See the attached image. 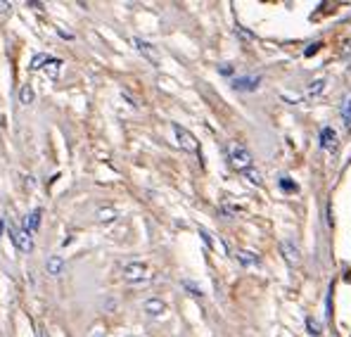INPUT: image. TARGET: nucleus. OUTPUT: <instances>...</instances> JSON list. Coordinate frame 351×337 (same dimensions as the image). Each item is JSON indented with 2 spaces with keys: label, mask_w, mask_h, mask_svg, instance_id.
<instances>
[{
  "label": "nucleus",
  "mask_w": 351,
  "mask_h": 337,
  "mask_svg": "<svg viewBox=\"0 0 351 337\" xmlns=\"http://www.w3.org/2000/svg\"><path fill=\"white\" fill-rule=\"evenodd\" d=\"M335 140H337V133L330 128V126H325V128L320 131V148H323V150H332V148H335Z\"/></svg>",
  "instance_id": "obj_8"
},
{
  "label": "nucleus",
  "mask_w": 351,
  "mask_h": 337,
  "mask_svg": "<svg viewBox=\"0 0 351 337\" xmlns=\"http://www.w3.org/2000/svg\"><path fill=\"white\" fill-rule=\"evenodd\" d=\"M244 176H247V180H249V183H254V185H261V173H259V171H254V169H247V171H244Z\"/></svg>",
  "instance_id": "obj_19"
},
{
  "label": "nucleus",
  "mask_w": 351,
  "mask_h": 337,
  "mask_svg": "<svg viewBox=\"0 0 351 337\" xmlns=\"http://www.w3.org/2000/svg\"><path fill=\"white\" fill-rule=\"evenodd\" d=\"M19 100H22L24 105H31V102H33V90H31V86H22V90H19Z\"/></svg>",
  "instance_id": "obj_17"
},
{
  "label": "nucleus",
  "mask_w": 351,
  "mask_h": 337,
  "mask_svg": "<svg viewBox=\"0 0 351 337\" xmlns=\"http://www.w3.org/2000/svg\"><path fill=\"white\" fill-rule=\"evenodd\" d=\"M142 309L147 311V316H162L166 306H164V302H162V299H147V302L142 304Z\"/></svg>",
  "instance_id": "obj_9"
},
{
  "label": "nucleus",
  "mask_w": 351,
  "mask_h": 337,
  "mask_svg": "<svg viewBox=\"0 0 351 337\" xmlns=\"http://www.w3.org/2000/svg\"><path fill=\"white\" fill-rule=\"evenodd\" d=\"M320 45H323V43H311V45H309V47H306V50H304V55H306V57L316 55V53H318V50H320Z\"/></svg>",
  "instance_id": "obj_22"
},
{
  "label": "nucleus",
  "mask_w": 351,
  "mask_h": 337,
  "mask_svg": "<svg viewBox=\"0 0 351 337\" xmlns=\"http://www.w3.org/2000/svg\"><path fill=\"white\" fill-rule=\"evenodd\" d=\"M62 271H64V259L62 257H57V254H55V257L47 259V273H50V275H60Z\"/></svg>",
  "instance_id": "obj_10"
},
{
  "label": "nucleus",
  "mask_w": 351,
  "mask_h": 337,
  "mask_svg": "<svg viewBox=\"0 0 351 337\" xmlns=\"http://www.w3.org/2000/svg\"><path fill=\"white\" fill-rule=\"evenodd\" d=\"M259 76H237L233 79V88L235 90H257L259 88Z\"/></svg>",
  "instance_id": "obj_5"
},
{
  "label": "nucleus",
  "mask_w": 351,
  "mask_h": 337,
  "mask_svg": "<svg viewBox=\"0 0 351 337\" xmlns=\"http://www.w3.org/2000/svg\"><path fill=\"white\" fill-rule=\"evenodd\" d=\"M133 43H135V47H138V50H140L142 55L147 57V60H149L152 64L159 62V57H157V50H155L152 45H149L147 40H142V38H133Z\"/></svg>",
  "instance_id": "obj_6"
},
{
  "label": "nucleus",
  "mask_w": 351,
  "mask_h": 337,
  "mask_svg": "<svg viewBox=\"0 0 351 337\" xmlns=\"http://www.w3.org/2000/svg\"><path fill=\"white\" fill-rule=\"evenodd\" d=\"M173 133H176L178 145L183 150H187V152H197V140H195V135L190 133V131H185V128L178 126V124H173Z\"/></svg>",
  "instance_id": "obj_3"
},
{
  "label": "nucleus",
  "mask_w": 351,
  "mask_h": 337,
  "mask_svg": "<svg viewBox=\"0 0 351 337\" xmlns=\"http://www.w3.org/2000/svg\"><path fill=\"white\" fill-rule=\"evenodd\" d=\"M47 62H50V57L40 53V55H36V57L31 60V69H45V64H47Z\"/></svg>",
  "instance_id": "obj_16"
},
{
  "label": "nucleus",
  "mask_w": 351,
  "mask_h": 337,
  "mask_svg": "<svg viewBox=\"0 0 351 337\" xmlns=\"http://www.w3.org/2000/svg\"><path fill=\"white\" fill-rule=\"evenodd\" d=\"M280 188H282V190H296V185H294V183H292V180L282 178V180H280Z\"/></svg>",
  "instance_id": "obj_24"
},
{
  "label": "nucleus",
  "mask_w": 351,
  "mask_h": 337,
  "mask_svg": "<svg viewBox=\"0 0 351 337\" xmlns=\"http://www.w3.org/2000/svg\"><path fill=\"white\" fill-rule=\"evenodd\" d=\"M306 330H309V332H311L313 337H320V332H323V328H320V323L316 321L313 316H309V318H306Z\"/></svg>",
  "instance_id": "obj_15"
},
{
  "label": "nucleus",
  "mask_w": 351,
  "mask_h": 337,
  "mask_svg": "<svg viewBox=\"0 0 351 337\" xmlns=\"http://www.w3.org/2000/svg\"><path fill=\"white\" fill-rule=\"evenodd\" d=\"M183 287H185V290H190V295H192V297H202V290H199V287H197L195 282H190V280H183Z\"/></svg>",
  "instance_id": "obj_20"
},
{
  "label": "nucleus",
  "mask_w": 351,
  "mask_h": 337,
  "mask_svg": "<svg viewBox=\"0 0 351 337\" xmlns=\"http://www.w3.org/2000/svg\"><path fill=\"white\" fill-rule=\"evenodd\" d=\"M10 8H12L10 3H0V12H3V15H5V12H10Z\"/></svg>",
  "instance_id": "obj_25"
},
{
  "label": "nucleus",
  "mask_w": 351,
  "mask_h": 337,
  "mask_svg": "<svg viewBox=\"0 0 351 337\" xmlns=\"http://www.w3.org/2000/svg\"><path fill=\"white\" fill-rule=\"evenodd\" d=\"M342 121L346 128H351V100L344 102V107H342Z\"/></svg>",
  "instance_id": "obj_18"
},
{
  "label": "nucleus",
  "mask_w": 351,
  "mask_h": 337,
  "mask_svg": "<svg viewBox=\"0 0 351 337\" xmlns=\"http://www.w3.org/2000/svg\"><path fill=\"white\" fill-rule=\"evenodd\" d=\"M36 337H45V330H43V328H36Z\"/></svg>",
  "instance_id": "obj_26"
},
{
  "label": "nucleus",
  "mask_w": 351,
  "mask_h": 337,
  "mask_svg": "<svg viewBox=\"0 0 351 337\" xmlns=\"http://www.w3.org/2000/svg\"><path fill=\"white\" fill-rule=\"evenodd\" d=\"M3 230H5V221H0V237H3Z\"/></svg>",
  "instance_id": "obj_27"
},
{
  "label": "nucleus",
  "mask_w": 351,
  "mask_h": 337,
  "mask_svg": "<svg viewBox=\"0 0 351 337\" xmlns=\"http://www.w3.org/2000/svg\"><path fill=\"white\" fill-rule=\"evenodd\" d=\"M199 235H202V240L207 245H209V247H214V240H211V233L209 230H207V228H199Z\"/></svg>",
  "instance_id": "obj_23"
},
{
  "label": "nucleus",
  "mask_w": 351,
  "mask_h": 337,
  "mask_svg": "<svg viewBox=\"0 0 351 337\" xmlns=\"http://www.w3.org/2000/svg\"><path fill=\"white\" fill-rule=\"evenodd\" d=\"M323 86H325V81H313L311 86H309V95H311V98L313 95H318L320 90H323Z\"/></svg>",
  "instance_id": "obj_21"
},
{
  "label": "nucleus",
  "mask_w": 351,
  "mask_h": 337,
  "mask_svg": "<svg viewBox=\"0 0 351 337\" xmlns=\"http://www.w3.org/2000/svg\"><path fill=\"white\" fill-rule=\"evenodd\" d=\"M124 278L128 282H142L149 280V268L140 261H133V264H126L124 266Z\"/></svg>",
  "instance_id": "obj_2"
},
{
  "label": "nucleus",
  "mask_w": 351,
  "mask_h": 337,
  "mask_svg": "<svg viewBox=\"0 0 351 337\" xmlns=\"http://www.w3.org/2000/svg\"><path fill=\"white\" fill-rule=\"evenodd\" d=\"M60 69H62V62H60V60H53V57H50V62L45 64V74L50 76V79H57Z\"/></svg>",
  "instance_id": "obj_14"
},
{
  "label": "nucleus",
  "mask_w": 351,
  "mask_h": 337,
  "mask_svg": "<svg viewBox=\"0 0 351 337\" xmlns=\"http://www.w3.org/2000/svg\"><path fill=\"white\" fill-rule=\"evenodd\" d=\"M19 250L22 252H31L33 250V233L29 230V226H26V221H24L22 226H19Z\"/></svg>",
  "instance_id": "obj_4"
},
{
  "label": "nucleus",
  "mask_w": 351,
  "mask_h": 337,
  "mask_svg": "<svg viewBox=\"0 0 351 337\" xmlns=\"http://www.w3.org/2000/svg\"><path fill=\"white\" fill-rule=\"evenodd\" d=\"M40 209H33L31 214H29V219H26V226H29V230H31V233H36V230H38L40 228Z\"/></svg>",
  "instance_id": "obj_13"
},
{
  "label": "nucleus",
  "mask_w": 351,
  "mask_h": 337,
  "mask_svg": "<svg viewBox=\"0 0 351 337\" xmlns=\"http://www.w3.org/2000/svg\"><path fill=\"white\" fill-rule=\"evenodd\" d=\"M280 250H282V254H285V259H287V264H299V247L296 245H292L289 240H285V243L280 245Z\"/></svg>",
  "instance_id": "obj_7"
},
{
  "label": "nucleus",
  "mask_w": 351,
  "mask_h": 337,
  "mask_svg": "<svg viewBox=\"0 0 351 337\" xmlns=\"http://www.w3.org/2000/svg\"><path fill=\"white\" fill-rule=\"evenodd\" d=\"M228 155H230V164H233L237 171H247V169H252V155L244 145L233 142V145L228 148Z\"/></svg>",
  "instance_id": "obj_1"
},
{
  "label": "nucleus",
  "mask_w": 351,
  "mask_h": 337,
  "mask_svg": "<svg viewBox=\"0 0 351 337\" xmlns=\"http://www.w3.org/2000/svg\"><path fill=\"white\" fill-rule=\"evenodd\" d=\"M117 219V209H112V207H105V209H97V221L100 223H110V221Z\"/></svg>",
  "instance_id": "obj_12"
},
{
  "label": "nucleus",
  "mask_w": 351,
  "mask_h": 337,
  "mask_svg": "<svg viewBox=\"0 0 351 337\" xmlns=\"http://www.w3.org/2000/svg\"><path fill=\"white\" fill-rule=\"evenodd\" d=\"M237 261H240L242 266H257V264H259V257L254 254V252L240 250V252H237Z\"/></svg>",
  "instance_id": "obj_11"
}]
</instances>
